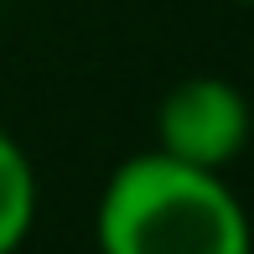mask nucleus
<instances>
[{"mask_svg": "<svg viewBox=\"0 0 254 254\" xmlns=\"http://www.w3.org/2000/svg\"><path fill=\"white\" fill-rule=\"evenodd\" d=\"M99 254H254V223L223 171L140 151L109 171L94 213Z\"/></svg>", "mask_w": 254, "mask_h": 254, "instance_id": "nucleus-1", "label": "nucleus"}, {"mask_svg": "<svg viewBox=\"0 0 254 254\" xmlns=\"http://www.w3.org/2000/svg\"><path fill=\"white\" fill-rule=\"evenodd\" d=\"M254 135V114L239 83L213 73L182 78L166 88V99L156 104V151L187 161L202 171H223L244 156Z\"/></svg>", "mask_w": 254, "mask_h": 254, "instance_id": "nucleus-2", "label": "nucleus"}, {"mask_svg": "<svg viewBox=\"0 0 254 254\" xmlns=\"http://www.w3.org/2000/svg\"><path fill=\"white\" fill-rule=\"evenodd\" d=\"M37 202H42L37 166H31L26 145L0 125V254H16L26 244L31 223H37Z\"/></svg>", "mask_w": 254, "mask_h": 254, "instance_id": "nucleus-3", "label": "nucleus"}, {"mask_svg": "<svg viewBox=\"0 0 254 254\" xmlns=\"http://www.w3.org/2000/svg\"><path fill=\"white\" fill-rule=\"evenodd\" d=\"M239 5H254V0H239Z\"/></svg>", "mask_w": 254, "mask_h": 254, "instance_id": "nucleus-4", "label": "nucleus"}]
</instances>
